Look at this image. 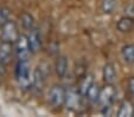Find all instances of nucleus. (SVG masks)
<instances>
[{
  "label": "nucleus",
  "instance_id": "5",
  "mask_svg": "<svg viewBox=\"0 0 134 117\" xmlns=\"http://www.w3.org/2000/svg\"><path fill=\"white\" fill-rule=\"evenodd\" d=\"M45 78H46V72L43 69V65H38L32 73V89L35 90L37 94H41L44 89L45 85Z\"/></svg>",
  "mask_w": 134,
  "mask_h": 117
},
{
  "label": "nucleus",
  "instance_id": "2",
  "mask_svg": "<svg viewBox=\"0 0 134 117\" xmlns=\"http://www.w3.org/2000/svg\"><path fill=\"white\" fill-rule=\"evenodd\" d=\"M15 75L23 89H32V77H30V69H29L27 61H18Z\"/></svg>",
  "mask_w": 134,
  "mask_h": 117
},
{
  "label": "nucleus",
  "instance_id": "17",
  "mask_svg": "<svg viewBox=\"0 0 134 117\" xmlns=\"http://www.w3.org/2000/svg\"><path fill=\"white\" fill-rule=\"evenodd\" d=\"M118 6L116 0H102L101 1V12L104 14H110L114 12V10Z\"/></svg>",
  "mask_w": 134,
  "mask_h": 117
},
{
  "label": "nucleus",
  "instance_id": "16",
  "mask_svg": "<svg viewBox=\"0 0 134 117\" xmlns=\"http://www.w3.org/2000/svg\"><path fill=\"white\" fill-rule=\"evenodd\" d=\"M20 24L24 30L31 31L35 27V18L29 12H23L20 14Z\"/></svg>",
  "mask_w": 134,
  "mask_h": 117
},
{
  "label": "nucleus",
  "instance_id": "7",
  "mask_svg": "<svg viewBox=\"0 0 134 117\" xmlns=\"http://www.w3.org/2000/svg\"><path fill=\"white\" fill-rule=\"evenodd\" d=\"M81 98L82 95L79 92V90H66L64 105L66 107V109L71 110V111H76L81 107Z\"/></svg>",
  "mask_w": 134,
  "mask_h": 117
},
{
  "label": "nucleus",
  "instance_id": "11",
  "mask_svg": "<svg viewBox=\"0 0 134 117\" xmlns=\"http://www.w3.org/2000/svg\"><path fill=\"white\" fill-rule=\"evenodd\" d=\"M118 31L122 33H128L134 28V18L131 15H125L122 18H120L116 23Z\"/></svg>",
  "mask_w": 134,
  "mask_h": 117
},
{
  "label": "nucleus",
  "instance_id": "12",
  "mask_svg": "<svg viewBox=\"0 0 134 117\" xmlns=\"http://www.w3.org/2000/svg\"><path fill=\"white\" fill-rule=\"evenodd\" d=\"M134 115V104L129 99H124L116 112L118 117H132Z\"/></svg>",
  "mask_w": 134,
  "mask_h": 117
},
{
  "label": "nucleus",
  "instance_id": "3",
  "mask_svg": "<svg viewBox=\"0 0 134 117\" xmlns=\"http://www.w3.org/2000/svg\"><path fill=\"white\" fill-rule=\"evenodd\" d=\"M15 43V53H17L18 61H27L29 54H30V44H29V37L26 34H19Z\"/></svg>",
  "mask_w": 134,
  "mask_h": 117
},
{
  "label": "nucleus",
  "instance_id": "6",
  "mask_svg": "<svg viewBox=\"0 0 134 117\" xmlns=\"http://www.w3.org/2000/svg\"><path fill=\"white\" fill-rule=\"evenodd\" d=\"M18 37H19V33H18V27L15 21L8 20L5 25L1 26V40L14 43Z\"/></svg>",
  "mask_w": 134,
  "mask_h": 117
},
{
  "label": "nucleus",
  "instance_id": "4",
  "mask_svg": "<svg viewBox=\"0 0 134 117\" xmlns=\"http://www.w3.org/2000/svg\"><path fill=\"white\" fill-rule=\"evenodd\" d=\"M115 97H116V88L114 87V84H106L104 83V87L101 88V90H100L97 103L101 105V108L110 107Z\"/></svg>",
  "mask_w": 134,
  "mask_h": 117
},
{
  "label": "nucleus",
  "instance_id": "13",
  "mask_svg": "<svg viewBox=\"0 0 134 117\" xmlns=\"http://www.w3.org/2000/svg\"><path fill=\"white\" fill-rule=\"evenodd\" d=\"M95 82H94V76L91 73H87L83 76V78L81 79V82H80L79 84V88H77V90H79V92L82 95V97H86L87 92L89 91V89L91 88V85L94 84Z\"/></svg>",
  "mask_w": 134,
  "mask_h": 117
},
{
  "label": "nucleus",
  "instance_id": "1",
  "mask_svg": "<svg viewBox=\"0 0 134 117\" xmlns=\"http://www.w3.org/2000/svg\"><path fill=\"white\" fill-rule=\"evenodd\" d=\"M65 88L61 84H55L50 88V90L48 92V102L53 108H61L65 103Z\"/></svg>",
  "mask_w": 134,
  "mask_h": 117
},
{
  "label": "nucleus",
  "instance_id": "20",
  "mask_svg": "<svg viewBox=\"0 0 134 117\" xmlns=\"http://www.w3.org/2000/svg\"><path fill=\"white\" fill-rule=\"evenodd\" d=\"M127 87H128V90L132 95L134 96V77H131L128 79V83H127Z\"/></svg>",
  "mask_w": 134,
  "mask_h": 117
},
{
  "label": "nucleus",
  "instance_id": "8",
  "mask_svg": "<svg viewBox=\"0 0 134 117\" xmlns=\"http://www.w3.org/2000/svg\"><path fill=\"white\" fill-rule=\"evenodd\" d=\"M102 79L106 84H114L116 79V70L113 63H106L102 69Z\"/></svg>",
  "mask_w": 134,
  "mask_h": 117
},
{
  "label": "nucleus",
  "instance_id": "19",
  "mask_svg": "<svg viewBox=\"0 0 134 117\" xmlns=\"http://www.w3.org/2000/svg\"><path fill=\"white\" fill-rule=\"evenodd\" d=\"M10 17H11V10L8 7H0V27L3 25H5L8 20H10Z\"/></svg>",
  "mask_w": 134,
  "mask_h": 117
},
{
  "label": "nucleus",
  "instance_id": "21",
  "mask_svg": "<svg viewBox=\"0 0 134 117\" xmlns=\"http://www.w3.org/2000/svg\"><path fill=\"white\" fill-rule=\"evenodd\" d=\"M5 73H6V64L0 59V78L5 76Z\"/></svg>",
  "mask_w": 134,
  "mask_h": 117
},
{
  "label": "nucleus",
  "instance_id": "15",
  "mask_svg": "<svg viewBox=\"0 0 134 117\" xmlns=\"http://www.w3.org/2000/svg\"><path fill=\"white\" fill-rule=\"evenodd\" d=\"M121 57L125 63L134 64V44H127L121 48Z\"/></svg>",
  "mask_w": 134,
  "mask_h": 117
},
{
  "label": "nucleus",
  "instance_id": "18",
  "mask_svg": "<svg viewBox=\"0 0 134 117\" xmlns=\"http://www.w3.org/2000/svg\"><path fill=\"white\" fill-rule=\"evenodd\" d=\"M100 90H101V88H100L97 84H95V83H94V84L91 85V88L89 89V91L87 92V95H86L87 99H88L89 102H91V103H96L97 101H99Z\"/></svg>",
  "mask_w": 134,
  "mask_h": 117
},
{
  "label": "nucleus",
  "instance_id": "14",
  "mask_svg": "<svg viewBox=\"0 0 134 117\" xmlns=\"http://www.w3.org/2000/svg\"><path fill=\"white\" fill-rule=\"evenodd\" d=\"M66 71H68V59L64 56L57 57L55 63V72L58 76V78H63L65 77Z\"/></svg>",
  "mask_w": 134,
  "mask_h": 117
},
{
  "label": "nucleus",
  "instance_id": "9",
  "mask_svg": "<svg viewBox=\"0 0 134 117\" xmlns=\"http://www.w3.org/2000/svg\"><path fill=\"white\" fill-rule=\"evenodd\" d=\"M13 43L12 41H5L3 40L0 44V59L5 64H8L11 61L13 54Z\"/></svg>",
  "mask_w": 134,
  "mask_h": 117
},
{
  "label": "nucleus",
  "instance_id": "10",
  "mask_svg": "<svg viewBox=\"0 0 134 117\" xmlns=\"http://www.w3.org/2000/svg\"><path fill=\"white\" fill-rule=\"evenodd\" d=\"M29 44H30V50L32 53L38 52V50L41 48V33L39 30L36 27H33L31 31H29Z\"/></svg>",
  "mask_w": 134,
  "mask_h": 117
}]
</instances>
